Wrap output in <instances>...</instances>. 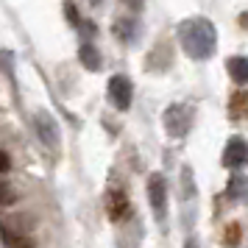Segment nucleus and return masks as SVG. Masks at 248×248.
Wrapping results in <instances>:
<instances>
[{"label":"nucleus","instance_id":"nucleus-1","mask_svg":"<svg viewBox=\"0 0 248 248\" xmlns=\"http://www.w3.org/2000/svg\"><path fill=\"white\" fill-rule=\"evenodd\" d=\"M179 39L184 53L192 59H209L217 47V31L209 20L203 17H190L179 25Z\"/></svg>","mask_w":248,"mask_h":248},{"label":"nucleus","instance_id":"nucleus-2","mask_svg":"<svg viewBox=\"0 0 248 248\" xmlns=\"http://www.w3.org/2000/svg\"><path fill=\"white\" fill-rule=\"evenodd\" d=\"M192 125V109L184 103H173L165 112V128L170 137H184Z\"/></svg>","mask_w":248,"mask_h":248},{"label":"nucleus","instance_id":"nucleus-3","mask_svg":"<svg viewBox=\"0 0 248 248\" xmlns=\"http://www.w3.org/2000/svg\"><path fill=\"white\" fill-rule=\"evenodd\" d=\"M131 98H134V87L125 76H114L109 78V103L114 109H128L131 106Z\"/></svg>","mask_w":248,"mask_h":248},{"label":"nucleus","instance_id":"nucleus-4","mask_svg":"<svg viewBox=\"0 0 248 248\" xmlns=\"http://www.w3.org/2000/svg\"><path fill=\"white\" fill-rule=\"evenodd\" d=\"M0 240L6 243V248H34V237L28 232H20V226H14V220H0Z\"/></svg>","mask_w":248,"mask_h":248},{"label":"nucleus","instance_id":"nucleus-5","mask_svg":"<svg viewBox=\"0 0 248 248\" xmlns=\"http://www.w3.org/2000/svg\"><path fill=\"white\" fill-rule=\"evenodd\" d=\"M34 125H36L39 140H42L47 148H56L59 145V137H62V134H59V123L47 112H36L34 114Z\"/></svg>","mask_w":248,"mask_h":248},{"label":"nucleus","instance_id":"nucleus-6","mask_svg":"<svg viewBox=\"0 0 248 248\" xmlns=\"http://www.w3.org/2000/svg\"><path fill=\"white\" fill-rule=\"evenodd\" d=\"M148 198H151V206H154L156 217H162L165 215V203H168V184H165V179L159 173H154L151 181H148Z\"/></svg>","mask_w":248,"mask_h":248},{"label":"nucleus","instance_id":"nucleus-7","mask_svg":"<svg viewBox=\"0 0 248 248\" xmlns=\"http://www.w3.org/2000/svg\"><path fill=\"white\" fill-rule=\"evenodd\" d=\"M246 162V140L243 137H232L223 148V165L226 168H240Z\"/></svg>","mask_w":248,"mask_h":248},{"label":"nucleus","instance_id":"nucleus-8","mask_svg":"<svg viewBox=\"0 0 248 248\" xmlns=\"http://www.w3.org/2000/svg\"><path fill=\"white\" fill-rule=\"evenodd\" d=\"M226 67H229V76L237 81V84H246L248 81V62L246 56H232L226 62Z\"/></svg>","mask_w":248,"mask_h":248},{"label":"nucleus","instance_id":"nucleus-9","mask_svg":"<svg viewBox=\"0 0 248 248\" xmlns=\"http://www.w3.org/2000/svg\"><path fill=\"white\" fill-rule=\"evenodd\" d=\"M78 59H81V64H84L87 70H101V64H103V59H101V53H98L95 45H81L78 47Z\"/></svg>","mask_w":248,"mask_h":248},{"label":"nucleus","instance_id":"nucleus-10","mask_svg":"<svg viewBox=\"0 0 248 248\" xmlns=\"http://www.w3.org/2000/svg\"><path fill=\"white\" fill-rule=\"evenodd\" d=\"M125 209H128V198H125L123 192H112L109 195V217L112 220H120L125 215Z\"/></svg>","mask_w":248,"mask_h":248},{"label":"nucleus","instance_id":"nucleus-11","mask_svg":"<svg viewBox=\"0 0 248 248\" xmlns=\"http://www.w3.org/2000/svg\"><path fill=\"white\" fill-rule=\"evenodd\" d=\"M229 114H232V120H240L243 114H246V92H237L232 103H229Z\"/></svg>","mask_w":248,"mask_h":248},{"label":"nucleus","instance_id":"nucleus-12","mask_svg":"<svg viewBox=\"0 0 248 248\" xmlns=\"http://www.w3.org/2000/svg\"><path fill=\"white\" fill-rule=\"evenodd\" d=\"M17 201V192L12 190V184H6V181H0V206H9V203Z\"/></svg>","mask_w":248,"mask_h":248},{"label":"nucleus","instance_id":"nucleus-13","mask_svg":"<svg viewBox=\"0 0 248 248\" xmlns=\"http://www.w3.org/2000/svg\"><path fill=\"white\" fill-rule=\"evenodd\" d=\"M114 34H120L123 39H131V34H134V23H128V20L114 23Z\"/></svg>","mask_w":248,"mask_h":248},{"label":"nucleus","instance_id":"nucleus-14","mask_svg":"<svg viewBox=\"0 0 248 248\" xmlns=\"http://www.w3.org/2000/svg\"><path fill=\"white\" fill-rule=\"evenodd\" d=\"M226 243L229 246H237L240 243V226L237 223H232V229H226Z\"/></svg>","mask_w":248,"mask_h":248},{"label":"nucleus","instance_id":"nucleus-15","mask_svg":"<svg viewBox=\"0 0 248 248\" xmlns=\"http://www.w3.org/2000/svg\"><path fill=\"white\" fill-rule=\"evenodd\" d=\"M9 168H12V162H9V154H3V151H0V173H9Z\"/></svg>","mask_w":248,"mask_h":248},{"label":"nucleus","instance_id":"nucleus-16","mask_svg":"<svg viewBox=\"0 0 248 248\" xmlns=\"http://www.w3.org/2000/svg\"><path fill=\"white\" fill-rule=\"evenodd\" d=\"M123 3L131 9V12H140V9H142V0H123Z\"/></svg>","mask_w":248,"mask_h":248}]
</instances>
